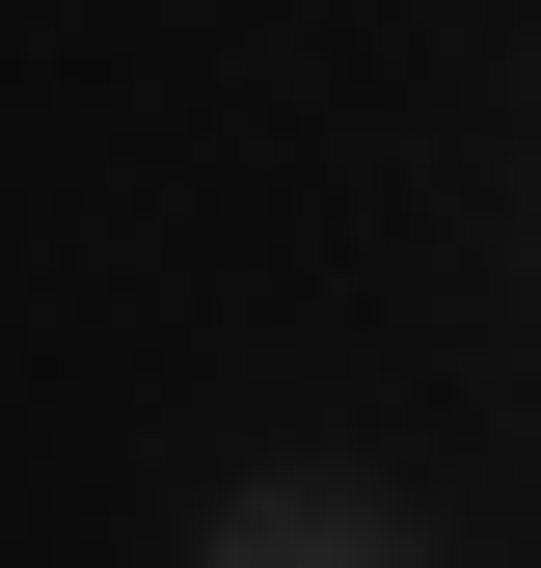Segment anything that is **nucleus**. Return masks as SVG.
I'll return each instance as SVG.
<instances>
[{
    "label": "nucleus",
    "mask_w": 541,
    "mask_h": 568,
    "mask_svg": "<svg viewBox=\"0 0 541 568\" xmlns=\"http://www.w3.org/2000/svg\"><path fill=\"white\" fill-rule=\"evenodd\" d=\"M217 568H433L379 515V487H325V460H270V487H217Z\"/></svg>",
    "instance_id": "nucleus-1"
}]
</instances>
